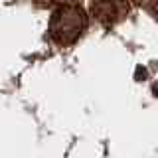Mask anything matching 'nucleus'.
Instances as JSON below:
<instances>
[{
    "mask_svg": "<svg viewBox=\"0 0 158 158\" xmlns=\"http://www.w3.org/2000/svg\"><path fill=\"white\" fill-rule=\"evenodd\" d=\"M83 28V14L77 8H61L52 20V32L59 42H73Z\"/></svg>",
    "mask_w": 158,
    "mask_h": 158,
    "instance_id": "nucleus-1",
    "label": "nucleus"
}]
</instances>
